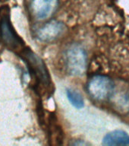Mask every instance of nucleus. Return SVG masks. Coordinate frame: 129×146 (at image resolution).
I'll list each match as a JSON object with an SVG mask.
<instances>
[{"label":"nucleus","mask_w":129,"mask_h":146,"mask_svg":"<svg viewBox=\"0 0 129 146\" xmlns=\"http://www.w3.org/2000/svg\"><path fill=\"white\" fill-rule=\"evenodd\" d=\"M18 54L27 64L30 74L35 78L36 82L44 86L50 85V73L44 62L38 55L27 46L21 50Z\"/></svg>","instance_id":"1"},{"label":"nucleus","mask_w":129,"mask_h":146,"mask_svg":"<svg viewBox=\"0 0 129 146\" xmlns=\"http://www.w3.org/2000/svg\"><path fill=\"white\" fill-rule=\"evenodd\" d=\"M0 38L7 48L17 51L18 53L25 47L24 42L11 25L9 10L7 7H4L0 18Z\"/></svg>","instance_id":"2"},{"label":"nucleus","mask_w":129,"mask_h":146,"mask_svg":"<svg viewBox=\"0 0 129 146\" xmlns=\"http://www.w3.org/2000/svg\"><path fill=\"white\" fill-rule=\"evenodd\" d=\"M65 65L68 72L73 76H81L87 70V56L84 48L75 44L65 53Z\"/></svg>","instance_id":"3"},{"label":"nucleus","mask_w":129,"mask_h":146,"mask_svg":"<svg viewBox=\"0 0 129 146\" xmlns=\"http://www.w3.org/2000/svg\"><path fill=\"white\" fill-rule=\"evenodd\" d=\"M115 84L108 76L103 75H94L89 80L87 86L91 98L97 100H105L113 94Z\"/></svg>","instance_id":"4"},{"label":"nucleus","mask_w":129,"mask_h":146,"mask_svg":"<svg viewBox=\"0 0 129 146\" xmlns=\"http://www.w3.org/2000/svg\"><path fill=\"white\" fill-rule=\"evenodd\" d=\"M65 31V25L62 21L50 20L36 31V36L41 42L51 43L62 36Z\"/></svg>","instance_id":"5"},{"label":"nucleus","mask_w":129,"mask_h":146,"mask_svg":"<svg viewBox=\"0 0 129 146\" xmlns=\"http://www.w3.org/2000/svg\"><path fill=\"white\" fill-rule=\"evenodd\" d=\"M58 5V0H31L30 9L34 18L45 20L56 12Z\"/></svg>","instance_id":"6"},{"label":"nucleus","mask_w":129,"mask_h":146,"mask_svg":"<svg viewBox=\"0 0 129 146\" xmlns=\"http://www.w3.org/2000/svg\"><path fill=\"white\" fill-rule=\"evenodd\" d=\"M103 145H129V134L124 130H113L105 135L103 139Z\"/></svg>","instance_id":"7"},{"label":"nucleus","mask_w":129,"mask_h":146,"mask_svg":"<svg viewBox=\"0 0 129 146\" xmlns=\"http://www.w3.org/2000/svg\"><path fill=\"white\" fill-rule=\"evenodd\" d=\"M67 98L73 107L77 109H81L84 107V100L83 96L77 91L73 89H67Z\"/></svg>","instance_id":"8"}]
</instances>
